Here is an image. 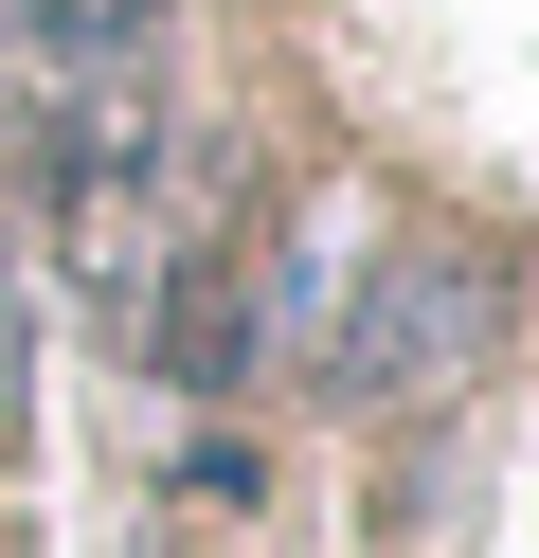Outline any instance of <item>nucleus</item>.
Returning a JSON list of instances; mask_svg holds the SVG:
<instances>
[{"instance_id":"4","label":"nucleus","mask_w":539,"mask_h":558,"mask_svg":"<svg viewBox=\"0 0 539 558\" xmlns=\"http://www.w3.org/2000/svg\"><path fill=\"white\" fill-rule=\"evenodd\" d=\"M19 433H36V289L0 270V450H19Z\"/></svg>"},{"instance_id":"2","label":"nucleus","mask_w":539,"mask_h":558,"mask_svg":"<svg viewBox=\"0 0 539 558\" xmlns=\"http://www.w3.org/2000/svg\"><path fill=\"white\" fill-rule=\"evenodd\" d=\"M252 342H270V270H252V234H198V253L162 270V306H144V361H162L180 397H234Z\"/></svg>"},{"instance_id":"3","label":"nucleus","mask_w":539,"mask_h":558,"mask_svg":"<svg viewBox=\"0 0 539 558\" xmlns=\"http://www.w3.org/2000/svg\"><path fill=\"white\" fill-rule=\"evenodd\" d=\"M144 181H162V126H144V90H90V109H54V126H36V198H54L72 234H90V217H126Z\"/></svg>"},{"instance_id":"1","label":"nucleus","mask_w":539,"mask_h":558,"mask_svg":"<svg viewBox=\"0 0 539 558\" xmlns=\"http://www.w3.org/2000/svg\"><path fill=\"white\" fill-rule=\"evenodd\" d=\"M467 342H486V253H450V234H414V253H378V289L342 306V342H323V397H414V378H450Z\"/></svg>"}]
</instances>
